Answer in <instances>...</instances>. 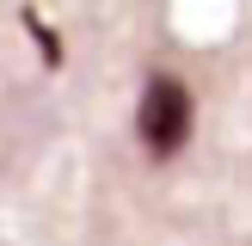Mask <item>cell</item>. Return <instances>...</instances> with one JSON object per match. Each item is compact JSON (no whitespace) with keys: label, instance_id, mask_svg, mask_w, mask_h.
Here are the masks:
<instances>
[{"label":"cell","instance_id":"obj_1","mask_svg":"<svg viewBox=\"0 0 252 246\" xmlns=\"http://www.w3.org/2000/svg\"><path fill=\"white\" fill-rule=\"evenodd\" d=\"M135 135L154 160H172L185 142H191V86L179 74L154 68L142 86V105H135Z\"/></svg>","mask_w":252,"mask_h":246}]
</instances>
